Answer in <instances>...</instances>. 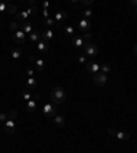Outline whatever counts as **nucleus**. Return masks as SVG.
<instances>
[{
  "mask_svg": "<svg viewBox=\"0 0 137 153\" xmlns=\"http://www.w3.org/2000/svg\"><path fill=\"white\" fill-rule=\"evenodd\" d=\"M30 12L27 11H21V12H16V21H21V22H22V23H24V22H26L27 19H29V18H30Z\"/></svg>",
  "mask_w": 137,
  "mask_h": 153,
  "instance_id": "nucleus-11",
  "label": "nucleus"
},
{
  "mask_svg": "<svg viewBox=\"0 0 137 153\" xmlns=\"http://www.w3.org/2000/svg\"><path fill=\"white\" fill-rule=\"evenodd\" d=\"M93 82L96 86H104L107 82H108V75L103 74V73H99L93 77Z\"/></svg>",
  "mask_w": 137,
  "mask_h": 153,
  "instance_id": "nucleus-4",
  "label": "nucleus"
},
{
  "mask_svg": "<svg viewBox=\"0 0 137 153\" xmlns=\"http://www.w3.org/2000/svg\"><path fill=\"white\" fill-rule=\"evenodd\" d=\"M4 131H6L7 134H12L14 131H15V123H14V120L8 119L7 122L4 123Z\"/></svg>",
  "mask_w": 137,
  "mask_h": 153,
  "instance_id": "nucleus-10",
  "label": "nucleus"
},
{
  "mask_svg": "<svg viewBox=\"0 0 137 153\" xmlns=\"http://www.w3.org/2000/svg\"><path fill=\"white\" fill-rule=\"evenodd\" d=\"M82 49H84V55L89 56V58H95V56L99 55V52H100L99 47L93 43H85L84 47H82Z\"/></svg>",
  "mask_w": 137,
  "mask_h": 153,
  "instance_id": "nucleus-2",
  "label": "nucleus"
},
{
  "mask_svg": "<svg viewBox=\"0 0 137 153\" xmlns=\"http://www.w3.org/2000/svg\"><path fill=\"white\" fill-rule=\"evenodd\" d=\"M65 34L66 36H74V28H73V26H66V28H65Z\"/></svg>",
  "mask_w": 137,
  "mask_h": 153,
  "instance_id": "nucleus-25",
  "label": "nucleus"
},
{
  "mask_svg": "<svg viewBox=\"0 0 137 153\" xmlns=\"http://www.w3.org/2000/svg\"><path fill=\"white\" fill-rule=\"evenodd\" d=\"M29 60H30V62H34V60H36V58H34V56H33V55H29Z\"/></svg>",
  "mask_w": 137,
  "mask_h": 153,
  "instance_id": "nucleus-39",
  "label": "nucleus"
},
{
  "mask_svg": "<svg viewBox=\"0 0 137 153\" xmlns=\"http://www.w3.org/2000/svg\"><path fill=\"white\" fill-rule=\"evenodd\" d=\"M130 4H132L133 7H136V8H137V0H132V1H130Z\"/></svg>",
  "mask_w": 137,
  "mask_h": 153,
  "instance_id": "nucleus-37",
  "label": "nucleus"
},
{
  "mask_svg": "<svg viewBox=\"0 0 137 153\" xmlns=\"http://www.w3.org/2000/svg\"><path fill=\"white\" fill-rule=\"evenodd\" d=\"M15 118H16V111L11 110V111H10V114H8V119H11V120H15Z\"/></svg>",
  "mask_w": 137,
  "mask_h": 153,
  "instance_id": "nucleus-31",
  "label": "nucleus"
},
{
  "mask_svg": "<svg viewBox=\"0 0 137 153\" xmlns=\"http://www.w3.org/2000/svg\"><path fill=\"white\" fill-rule=\"evenodd\" d=\"M77 60H78L80 64H86V58H85V55H80Z\"/></svg>",
  "mask_w": 137,
  "mask_h": 153,
  "instance_id": "nucleus-32",
  "label": "nucleus"
},
{
  "mask_svg": "<svg viewBox=\"0 0 137 153\" xmlns=\"http://www.w3.org/2000/svg\"><path fill=\"white\" fill-rule=\"evenodd\" d=\"M48 49H49V43L44 41V40H40L39 43H37V52H39L40 55H43V53H47Z\"/></svg>",
  "mask_w": 137,
  "mask_h": 153,
  "instance_id": "nucleus-9",
  "label": "nucleus"
},
{
  "mask_svg": "<svg viewBox=\"0 0 137 153\" xmlns=\"http://www.w3.org/2000/svg\"><path fill=\"white\" fill-rule=\"evenodd\" d=\"M54 123L56 126H59V127H63V126H65V118L60 116V115H56L54 118Z\"/></svg>",
  "mask_w": 137,
  "mask_h": 153,
  "instance_id": "nucleus-20",
  "label": "nucleus"
},
{
  "mask_svg": "<svg viewBox=\"0 0 137 153\" xmlns=\"http://www.w3.org/2000/svg\"><path fill=\"white\" fill-rule=\"evenodd\" d=\"M43 7H44V10H48V8L51 7V4L48 3V1H44V3H43Z\"/></svg>",
  "mask_w": 137,
  "mask_h": 153,
  "instance_id": "nucleus-35",
  "label": "nucleus"
},
{
  "mask_svg": "<svg viewBox=\"0 0 137 153\" xmlns=\"http://www.w3.org/2000/svg\"><path fill=\"white\" fill-rule=\"evenodd\" d=\"M134 53H136V55H137V45H136V47H134Z\"/></svg>",
  "mask_w": 137,
  "mask_h": 153,
  "instance_id": "nucleus-40",
  "label": "nucleus"
},
{
  "mask_svg": "<svg viewBox=\"0 0 137 153\" xmlns=\"http://www.w3.org/2000/svg\"><path fill=\"white\" fill-rule=\"evenodd\" d=\"M12 41L15 44H25L26 41V34H25L22 30H18L12 34Z\"/></svg>",
  "mask_w": 137,
  "mask_h": 153,
  "instance_id": "nucleus-6",
  "label": "nucleus"
},
{
  "mask_svg": "<svg viewBox=\"0 0 137 153\" xmlns=\"http://www.w3.org/2000/svg\"><path fill=\"white\" fill-rule=\"evenodd\" d=\"M34 66L37 71H43L44 67H45V60L44 59H36L34 60Z\"/></svg>",
  "mask_w": 137,
  "mask_h": 153,
  "instance_id": "nucleus-16",
  "label": "nucleus"
},
{
  "mask_svg": "<svg viewBox=\"0 0 137 153\" xmlns=\"http://www.w3.org/2000/svg\"><path fill=\"white\" fill-rule=\"evenodd\" d=\"M115 137H117L119 141H128L130 138V135H129V133H126V131H117Z\"/></svg>",
  "mask_w": 137,
  "mask_h": 153,
  "instance_id": "nucleus-15",
  "label": "nucleus"
},
{
  "mask_svg": "<svg viewBox=\"0 0 137 153\" xmlns=\"http://www.w3.org/2000/svg\"><path fill=\"white\" fill-rule=\"evenodd\" d=\"M36 108H37V102H36V100H29V101L26 102V110L29 111V112H34Z\"/></svg>",
  "mask_w": 137,
  "mask_h": 153,
  "instance_id": "nucleus-17",
  "label": "nucleus"
},
{
  "mask_svg": "<svg viewBox=\"0 0 137 153\" xmlns=\"http://www.w3.org/2000/svg\"><path fill=\"white\" fill-rule=\"evenodd\" d=\"M19 30H22L25 33V34H30L32 31H33V28H32V25L29 23V22H24V23L19 25Z\"/></svg>",
  "mask_w": 137,
  "mask_h": 153,
  "instance_id": "nucleus-14",
  "label": "nucleus"
},
{
  "mask_svg": "<svg viewBox=\"0 0 137 153\" xmlns=\"http://www.w3.org/2000/svg\"><path fill=\"white\" fill-rule=\"evenodd\" d=\"M78 29H80V31H81L82 34L89 33V30H90V21L85 19V18H82V19L78 22Z\"/></svg>",
  "mask_w": 137,
  "mask_h": 153,
  "instance_id": "nucleus-5",
  "label": "nucleus"
},
{
  "mask_svg": "<svg viewBox=\"0 0 137 153\" xmlns=\"http://www.w3.org/2000/svg\"><path fill=\"white\" fill-rule=\"evenodd\" d=\"M33 96H34V94H30L29 92H24V93H22V97H24L26 101H29V100H33Z\"/></svg>",
  "mask_w": 137,
  "mask_h": 153,
  "instance_id": "nucleus-28",
  "label": "nucleus"
},
{
  "mask_svg": "<svg viewBox=\"0 0 137 153\" xmlns=\"http://www.w3.org/2000/svg\"><path fill=\"white\" fill-rule=\"evenodd\" d=\"M26 75L27 77H29V78H33V77H34V70H32L30 67H26Z\"/></svg>",
  "mask_w": 137,
  "mask_h": 153,
  "instance_id": "nucleus-30",
  "label": "nucleus"
},
{
  "mask_svg": "<svg viewBox=\"0 0 137 153\" xmlns=\"http://www.w3.org/2000/svg\"><path fill=\"white\" fill-rule=\"evenodd\" d=\"M7 120H8V116H7V115H6V114H0V122H1V123H6V122H7Z\"/></svg>",
  "mask_w": 137,
  "mask_h": 153,
  "instance_id": "nucleus-34",
  "label": "nucleus"
},
{
  "mask_svg": "<svg viewBox=\"0 0 137 153\" xmlns=\"http://www.w3.org/2000/svg\"><path fill=\"white\" fill-rule=\"evenodd\" d=\"M67 19V14L65 11H56V14H55V23L58 25V26H60V25H63V22H66Z\"/></svg>",
  "mask_w": 137,
  "mask_h": 153,
  "instance_id": "nucleus-8",
  "label": "nucleus"
},
{
  "mask_svg": "<svg viewBox=\"0 0 137 153\" xmlns=\"http://www.w3.org/2000/svg\"><path fill=\"white\" fill-rule=\"evenodd\" d=\"M100 71H102L103 74H108L110 71H111V66H110V64H107V63H104V64H102V66H100Z\"/></svg>",
  "mask_w": 137,
  "mask_h": 153,
  "instance_id": "nucleus-22",
  "label": "nucleus"
},
{
  "mask_svg": "<svg viewBox=\"0 0 137 153\" xmlns=\"http://www.w3.org/2000/svg\"><path fill=\"white\" fill-rule=\"evenodd\" d=\"M136 12H137V8H136Z\"/></svg>",
  "mask_w": 137,
  "mask_h": 153,
  "instance_id": "nucleus-41",
  "label": "nucleus"
},
{
  "mask_svg": "<svg viewBox=\"0 0 137 153\" xmlns=\"http://www.w3.org/2000/svg\"><path fill=\"white\" fill-rule=\"evenodd\" d=\"M86 71L88 73H90V74H99V71H100V64H98V63H95V62H89V63H86Z\"/></svg>",
  "mask_w": 137,
  "mask_h": 153,
  "instance_id": "nucleus-7",
  "label": "nucleus"
},
{
  "mask_svg": "<svg viewBox=\"0 0 137 153\" xmlns=\"http://www.w3.org/2000/svg\"><path fill=\"white\" fill-rule=\"evenodd\" d=\"M82 40H84V43H90V40H92V34L90 33H85V34H82Z\"/></svg>",
  "mask_w": 137,
  "mask_h": 153,
  "instance_id": "nucleus-29",
  "label": "nucleus"
},
{
  "mask_svg": "<svg viewBox=\"0 0 137 153\" xmlns=\"http://www.w3.org/2000/svg\"><path fill=\"white\" fill-rule=\"evenodd\" d=\"M29 40H30L32 43H39L40 40H41V31H39V30H33L29 34Z\"/></svg>",
  "mask_w": 137,
  "mask_h": 153,
  "instance_id": "nucleus-13",
  "label": "nucleus"
},
{
  "mask_svg": "<svg viewBox=\"0 0 137 153\" xmlns=\"http://www.w3.org/2000/svg\"><path fill=\"white\" fill-rule=\"evenodd\" d=\"M56 112H58V108H56L55 104L47 102V104L43 107V115L45 118H55V116H56Z\"/></svg>",
  "mask_w": 137,
  "mask_h": 153,
  "instance_id": "nucleus-3",
  "label": "nucleus"
},
{
  "mask_svg": "<svg viewBox=\"0 0 137 153\" xmlns=\"http://www.w3.org/2000/svg\"><path fill=\"white\" fill-rule=\"evenodd\" d=\"M43 15L48 19V16H49V11H48V10H43Z\"/></svg>",
  "mask_w": 137,
  "mask_h": 153,
  "instance_id": "nucleus-36",
  "label": "nucleus"
},
{
  "mask_svg": "<svg viewBox=\"0 0 137 153\" xmlns=\"http://www.w3.org/2000/svg\"><path fill=\"white\" fill-rule=\"evenodd\" d=\"M66 97H67V94H66V92H65V89H63V88L56 86V88H54V89H52V92H51V100L54 101L55 105L65 102Z\"/></svg>",
  "mask_w": 137,
  "mask_h": 153,
  "instance_id": "nucleus-1",
  "label": "nucleus"
},
{
  "mask_svg": "<svg viewBox=\"0 0 137 153\" xmlns=\"http://www.w3.org/2000/svg\"><path fill=\"white\" fill-rule=\"evenodd\" d=\"M93 3V0H85V1H82V4H92Z\"/></svg>",
  "mask_w": 137,
  "mask_h": 153,
  "instance_id": "nucleus-38",
  "label": "nucleus"
},
{
  "mask_svg": "<svg viewBox=\"0 0 137 153\" xmlns=\"http://www.w3.org/2000/svg\"><path fill=\"white\" fill-rule=\"evenodd\" d=\"M6 11L8 12V14H15L16 12V6L15 4H7V10H6Z\"/></svg>",
  "mask_w": 137,
  "mask_h": 153,
  "instance_id": "nucleus-23",
  "label": "nucleus"
},
{
  "mask_svg": "<svg viewBox=\"0 0 137 153\" xmlns=\"http://www.w3.org/2000/svg\"><path fill=\"white\" fill-rule=\"evenodd\" d=\"M92 14H93V12H92V10H90V8H86V10H84V12H82V15H84V18H85V19L90 18V16H92Z\"/></svg>",
  "mask_w": 137,
  "mask_h": 153,
  "instance_id": "nucleus-26",
  "label": "nucleus"
},
{
  "mask_svg": "<svg viewBox=\"0 0 137 153\" xmlns=\"http://www.w3.org/2000/svg\"><path fill=\"white\" fill-rule=\"evenodd\" d=\"M52 38H54V31H52L51 29H47L45 31H43V33H41V40H44V41L51 43Z\"/></svg>",
  "mask_w": 137,
  "mask_h": 153,
  "instance_id": "nucleus-12",
  "label": "nucleus"
},
{
  "mask_svg": "<svg viewBox=\"0 0 137 153\" xmlns=\"http://www.w3.org/2000/svg\"><path fill=\"white\" fill-rule=\"evenodd\" d=\"M10 30L14 31V33L18 31V30H19V25L16 23V22H11V23H10Z\"/></svg>",
  "mask_w": 137,
  "mask_h": 153,
  "instance_id": "nucleus-27",
  "label": "nucleus"
},
{
  "mask_svg": "<svg viewBox=\"0 0 137 153\" xmlns=\"http://www.w3.org/2000/svg\"><path fill=\"white\" fill-rule=\"evenodd\" d=\"M84 40H82V37H74L73 38V45H74L75 48H82L84 47Z\"/></svg>",
  "mask_w": 137,
  "mask_h": 153,
  "instance_id": "nucleus-19",
  "label": "nucleus"
},
{
  "mask_svg": "<svg viewBox=\"0 0 137 153\" xmlns=\"http://www.w3.org/2000/svg\"><path fill=\"white\" fill-rule=\"evenodd\" d=\"M44 23H45V28H47V29H51V28H54L55 25H56V23H55V19H51V18L45 19Z\"/></svg>",
  "mask_w": 137,
  "mask_h": 153,
  "instance_id": "nucleus-24",
  "label": "nucleus"
},
{
  "mask_svg": "<svg viewBox=\"0 0 137 153\" xmlns=\"http://www.w3.org/2000/svg\"><path fill=\"white\" fill-rule=\"evenodd\" d=\"M21 55H22V51H21L19 48L12 49V52H11V58H12V59H19Z\"/></svg>",
  "mask_w": 137,
  "mask_h": 153,
  "instance_id": "nucleus-21",
  "label": "nucleus"
},
{
  "mask_svg": "<svg viewBox=\"0 0 137 153\" xmlns=\"http://www.w3.org/2000/svg\"><path fill=\"white\" fill-rule=\"evenodd\" d=\"M107 133H108V135H111V137H115V134H117V130L113 129V127H108V129H107Z\"/></svg>",
  "mask_w": 137,
  "mask_h": 153,
  "instance_id": "nucleus-33",
  "label": "nucleus"
},
{
  "mask_svg": "<svg viewBox=\"0 0 137 153\" xmlns=\"http://www.w3.org/2000/svg\"><path fill=\"white\" fill-rule=\"evenodd\" d=\"M36 86H37V79L27 78V81H26V88H27V89H29V90H33Z\"/></svg>",
  "mask_w": 137,
  "mask_h": 153,
  "instance_id": "nucleus-18",
  "label": "nucleus"
}]
</instances>
